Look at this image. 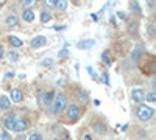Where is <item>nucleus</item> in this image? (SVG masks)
Here are the masks:
<instances>
[{
	"label": "nucleus",
	"mask_w": 156,
	"mask_h": 140,
	"mask_svg": "<svg viewBox=\"0 0 156 140\" xmlns=\"http://www.w3.org/2000/svg\"><path fill=\"white\" fill-rule=\"evenodd\" d=\"M51 114H55V115H59V114L67 108V97L64 94H56L53 101H51Z\"/></svg>",
	"instance_id": "obj_1"
},
{
	"label": "nucleus",
	"mask_w": 156,
	"mask_h": 140,
	"mask_svg": "<svg viewBox=\"0 0 156 140\" xmlns=\"http://www.w3.org/2000/svg\"><path fill=\"white\" fill-rule=\"evenodd\" d=\"M154 115V111L150 108V106H147V104H139V108H137V118L140 120V121H148L151 117Z\"/></svg>",
	"instance_id": "obj_2"
},
{
	"label": "nucleus",
	"mask_w": 156,
	"mask_h": 140,
	"mask_svg": "<svg viewBox=\"0 0 156 140\" xmlns=\"http://www.w3.org/2000/svg\"><path fill=\"white\" fill-rule=\"evenodd\" d=\"M80 115H81V109H80V106L78 104H69L67 106V117H69V120L70 121H73V120H78L80 118Z\"/></svg>",
	"instance_id": "obj_3"
},
{
	"label": "nucleus",
	"mask_w": 156,
	"mask_h": 140,
	"mask_svg": "<svg viewBox=\"0 0 156 140\" xmlns=\"http://www.w3.org/2000/svg\"><path fill=\"white\" fill-rule=\"evenodd\" d=\"M27 128H28L27 120L22 118V117L14 115V128H12V131L14 132H23V131H27Z\"/></svg>",
	"instance_id": "obj_4"
},
{
	"label": "nucleus",
	"mask_w": 156,
	"mask_h": 140,
	"mask_svg": "<svg viewBox=\"0 0 156 140\" xmlns=\"http://www.w3.org/2000/svg\"><path fill=\"white\" fill-rule=\"evenodd\" d=\"M131 98H133L134 103L140 104L142 101L145 100V90H144V89H133V92H131Z\"/></svg>",
	"instance_id": "obj_5"
},
{
	"label": "nucleus",
	"mask_w": 156,
	"mask_h": 140,
	"mask_svg": "<svg viewBox=\"0 0 156 140\" xmlns=\"http://www.w3.org/2000/svg\"><path fill=\"white\" fill-rule=\"evenodd\" d=\"M47 44V37L45 36H36L31 39V47L33 48H41Z\"/></svg>",
	"instance_id": "obj_6"
},
{
	"label": "nucleus",
	"mask_w": 156,
	"mask_h": 140,
	"mask_svg": "<svg viewBox=\"0 0 156 140\" xmlns=\"http://www.w3.org/2000/svg\"><path fill=\"white\" fill-rule=\"evenodd\" d=\"M22 20L28 22V23L34 20V12L31 11V8H23V11H22Z\"/></svg>",
	"instance_id": "obj_7"
},
{
	"label": "nucleus",
	"mask_w": 156,
	"mask_h": 140,
	"mask_svg": "<svg viewBox=\"0 0 156 140\" xmlns=\"http://www.w3.org/2000/svg\"><path fill=\"white\" fill-rule=\"evenodd\" d=\"M11 100L14 101V103H20V101L23 100V92L20 90V89H12L11 90Z\"/></svg>",
	"instance_id": "obj_8"
},
{
	"label": "nucleus",
	"mask_w": 156,
	"mask_h": 140,
	"mask_svg": "<svg viewBox=\"0 0 156 140\" xmlns=\"http://www.w3.org/2000/svg\"><path fill=\"white\" fill-rule=\"evenodd\" d=\"M53 98H55V92H53V90H50V92H44V97H42V104L50 106V104H51V101H53Z\"/></svg>",
	"instance_id": "obj_9"
},
{
	"label": "nucleus",
	"mask_w": 156,
	"mask_h": 140,
	"mask_svg": "<svg viewBox=\"0 0 156 140\" xmlns=\"http://www.w3.org/2000/svg\"><path fill=\"white\" fill-rule=\"evenodd\" d=\"M94 44H95V42H94L92 39H89V41H81L80 44H76V47L81 48V50H87V48H92Z\"/></svg>",
	"instance_id": "obj_10"
},
{
	"label": "nucleus",
	"mask_w": 156,
	"mask_h": 140,
	"mask_svg": "<svg viewBox=\"0 0 156 140\" xmlns=\"http://www.w3.org/2000/svg\"><path fill=\"white\" fill-rule=\"evenodd\" d=\"M9 108H11V101H9V98H8V97H0V109L8 111Z\"/></svg>",
	"instance_id": "obj_11"
},
{
	"label": "nucleus",
	"mask_w": 156,
	"mask_h": 140,
	"mask_svg": "<svg viewBox=\"0 0 156 140\" xmlns=\"http://www.w3.org/2000/svg\"><path fill=\"white\" fill-rule=\"evenodd\" d=\"M6 25H9V27H16V25L19 23V17L17 16H14V14H11V16H8L6 17Z\"/></svg>",
	"instance_id": "obj_12"
},
{
	"label": "nucleus",
	"mask_w": 156,
	"mask_h": 140,
	"mask_svg": "<svg viewBox=\"0 0 156 140\" xmlns=\"http://www.w3.org/2000/svg\"><path fill=\"white\" fill-rule=\"evenodd\" d=\"M8 42H9L12 47H16V48L22 47V41L19 39V37H16V36H9V37H8Z\"/></svg>",
	"instance_id": "obj_13"
},
{
	"label": "nucleus",
	"mask_w": 156,
	"mask_h": 140,
	"mask_svg": "<svg viewBox=\"0 0 156 140\" xmlns=\"http://www.w3.org/2000/svg\"><path fill=\"white\" fill-rule=\"evenodd\" d=\"M55 8L59 9V11H66L67 9V0H56Z\"/></svg>",
	"instance_id": "obj_14"
},
{
	"label": "nucleus",
	"mask_w": 156,
	"mask_h": 140,
	"mask_svg": "<svg viewBox=\"0 0 156 140\" xmlns=\"http://www.w3.org/2000/svg\"><path fill=\"white\" fill-rule=\"evenodd\" d=\"M137 28H139L137 22H131V23H129V27H128L129 34H131V36H136V34H137Z\"/></svg>",
	"instance_id": "obj_15"
},
{
	"label": "nucleus",
	"mask_w": 156,
	"mask_h": 140,
	"mask_svg": "<svg viewBox=\"0 0 156 140\" xmlns=\"http://www.w3.org/2000/svg\"><path fill=\"white\" fill-rule=\"evenodd\" d=\"M6 56H8L9 62H17V61H19V53H17V52H12V50L6 53Z\"/></svg>",
	"instance_id": "obj_16"
},
{
	"label": "nucleus",
	"mask_w": 156,
	"mask_h": 140,
	"mask_svg": "<svg viewBox=\"0 0 156 140\" xmlns=\"http://www.w3.org/2000/svg\"><path fill=\"white\" fill-rule=\"evenodd\" d=\"M145 101H148V103H156V92H148L145 94Z\"/></svg>",
	"instance_id": "obj_17"
},
{
	"label": "nucleus",
	"mask_w": 156,
	"mask_h": 140,
	"mask_svg": "<svg viewBox=\"0 0 156 140\" xmlns=\"http://www.w3.org/2000/svg\"><path fill=\"white\" fill-rule=\"evenodd\" d=\"M129 8H131V11L134 12V14H139L140 12V6H139V3L136 2V0H133V2L129 3Z\"/></svg>",
	"instance_id": "obj_18"
},
{
	"label": "nucleus",
	"mask_w": 156,
	"mask_h": 140,
	"mask_svg": "<svg viewBox=\"0 0 156 140\" xmlns=\"http://www.w3.org/2000/svg\"><path fill=\"white\" fill-rule=\"evenodd\" d=\"M50 19H51L50 12H47V11H42V12H41V22H42V23H48Z\"/></svg>",
	"instance_id": "obj_19"
},
{
	"label": "nucleus",
	"mask_w": 156,
	"mask_h": 140,
	"mask_svg": "<svg viewBox=\"0 0 156 140\" xmlns=\"http://www.w3.org/2000/svg\"><path fill=\"white\" fill-rule=\"evenodd\" d=\"M36 2L37 0H22V6L23 8H31V6L36 5Z\"/></svg>",
	"instance_id": "obj_20"
},
{
	"label": "nucleus",
	"mask_w": 156,
	"mask_h": 140,
	"mask_svg": "<svg viewBox=\"0 0 156 140\" xmlns=\"http://www.w3.org/2000/svg\"><path fill=\"white\" fill-rule=\"evenodd\" d=\"M101 59H103V62H105V64L106 66H111V58H109V52H105V53H103L101 55Z\"/></svg>",
	"instance_id": "obj_21"
},
{
	"label": "nucleus",
	"mask_w": 156,
	"mask_h": 140,
	"mask_svg": "<svg viewBox=\"0 0 156 140\" xmlns=\"http://www.w3.org/2000/svg\"><path fill=\"white\" fill-rule=\"evenodd\" d=\"M44 5H45L47 8H55L56 0H44Z\"/></svg>",
	"instance_id": "obj_22"
},
{
	"label": "nucleus",
	"mask_w": 156,
	"mask_h": 140,
	"mask_svg": "<svg viewBox=\"0 0 156 140\" xmlns=\"http://www.w3.org/2000/svg\"><path fill=\"white\" fill-rule=\"evenodd\" d=\"M0 137H2V140H11V135H9L6 131H2V132H0Z\"/></svg>",
	"instance_id": "obj_23"
},
{
	"label": "nucleus",
	"mask_w": 156,
	"mask_h": 140,
	"mask_svg": "<svg viewBox=\"0 0 156 140\" xmlns=\"http://www.w3.org/2000/svg\"><path fill=\"white\" fill-rule=\"evenodd\" d=\"M95 132H97V134H105V126L97 125V126H95Z\"/></svg>",
	"instance_id": "obj_24"
},
{
	"label": "nucleus",
	"mask_w": 156,
	"mask_h": 140,
	"mask_svg": "<svg viewBox=\"0 0 156 140\" xmlns=\"http://www.w3.org/2000/svg\"><path fill=\"white\" fill-rule=\"evenodd\" d=\"M30 140H42V137H41V134H31Z\"/></svg>",
	"instance_id": "obj_25"
},
{
	"label": "nucleus",
	"mask_w": 156,
	"mask_h": 140,
	"mask_svg": "<svg viewBox=\"0 0 156 140\" xmlns=\"http://www.w3.org/2000/svg\"><path fill=\"white\" fill-rule=\"evenodd\" d=\"M80 100L83 101V103H86V101H87V97H86V92H80Z\"/></svg>",
	"instance_id": "obj_26"
},
{
	"label": "nucleus",
	"mask_w": 156,
	"mask_h": 140,
	"mask_svg": "<svg viewBox=\"0 0 156 140\" xmlns=\"http://www.w3.org/2000/svg\"><path fill=\"white\" fill-rule=\"evenodd\" d=\"M117 16H119L122 20H126V16H125V12H123V11H119V12H117Z\"/></svg>",
	"instance_id": "obj_27"
},
{
	"label": "nucleus",
	"mask_w": 156,
	"mask_h": 140,
	"mask_svg": "<svg viewBox=\"0 0 156 140\" xmlns=\"http://www.w3.org/2000/svg\"><path fill=\"white\" fill-rule=\"evenodd\" d=\"M51 62H53V61H51L50 58H47V59H44V61H42V64H44V66H50Z\"/></svg>",
	"instance_id": "obj_28"
},
{
	"label": "nucleus",
	"mask_w": 156,
	"mask_h": 140,
	"mask_svg": "<svg viewBox=\"0 0 156 140\" xmlns=\"http://www.w3.org/2000/svg\"><path fill=\"white\" fill-rule=\"evenodd\" d=\"M58 56H59V58H62V56H67V50H66V48H64V50H61Z\"/></svg>",
	"instance_id": "obj_29"
},
{
	"label": "nucleus",
	"mask_w": 156,
	"mask_h": 140,
	"mask_svg": "<svg viewBox=\"0 0 156 140\" xmlns=\"http://www.w3.org/2000/svg\"><path fill=\"white\" fill-rule=\"evenodd\" d=\"M3 56H5V50H3L2 45H0V59H3Z\"/></svg>",
	"instance_id": "obj_30"
},
{
	"label": "nucleus",
	"mask_w": 156,
	"mask_h": 140,
	"mask_svg": "<svg viewBox=\"0 0 156 140\" xmlns=\"http://www.w3.org/2000/svg\"><path fill=\"white\" fill-rule=\"evenodd\" d=\"M147 5H148V8H153L154 6V0H147Z\"/></svg>",
	"instance_id": "obj_31"
},
{
	"label": "nucleus",
	"mask_w": 156,
	"mask_h": 140,
	"mask_svg": "<svg viewBox=\"0 0 156 140\" xmlns=\"http://www.w3.org/2000/svg\"><path fill=\"white\" fill-rule=\"evenodd\" d=\"M148 34H150V36L154 34V27H148Z\"/></svg>",
	"instance_id": "obj_32"
},
{
	"label": "nucleus",
	"mask_w": 156,
	"mask_h": 140,
	"mask_svg": "<svg viewBox=\"0 0 156 140\" xmlns=\"http://www.w3.org/2000/svg\"><path fill=\"white\" fill-rule=\"evenodd\" d=\"M103 78H105V84H109V81H108V73H103Z\"/></svg>",
	"instance_id": "obj_33"
},
{
	"label": "nucleus",
	"mask_w": 156,
	"mask_h": 140,
	"mask_svg": "<svg viewBox=\"0 0 156 140\" xmlns=\"http://www.w3.org/2000/svg\"><path fill=\"white\" fill-rule=\"evenodd\" d=\"M87 72H89L90 75H92V76H95V73H94V70H92V69H90V67H87Z\"/></svg>",
	"instance_id": "obj_34"
},
{
	"label": "nucleus",
	"mask_w": 156,
	"mask_h": 140,
	"mask_svg": "<svg viewBox=\"0 0 156 140\" xmlns=\"http://www.w3.org/2000/svg\"><path fill=\"white\" fill-rule=\"evenodd\" d=\"M55 30H56V31H62V30H64V27H55Z\"/></svg>",
	"instance_id": "obj_35"
},
{
	"label": "nucleus",
	"mask_w": 156,
	"mask_h": 140,
	"mask_svg": "<svg viewBox=\"0 0 156 140\" xmlns=\"http://www.w3.org/2000/svg\"><path fill=\"white\" fill-rule=\"evenodd\" d=\"M153 89H154V92H156V78L153 80Z\"/></svg>",
	"instance_id": "obj_36"
},
{
	"label": "nucleus",
	"mask_w": 156,
	"mask_h": 140,
	"mask_svg": "<svg viewBox=\"0 0 156 140\" xmlns=\"http://www.w3.org/2000/svg\"><path fill=\"white\" fill-rule=\"evenodd\" d=\"M2 6H3V2H0V9H2Z\"/></svg>",
	"instance_id": "obj_37"
}]
</instances>
